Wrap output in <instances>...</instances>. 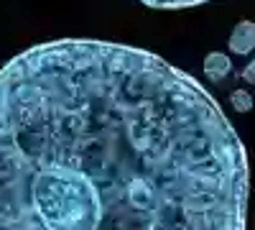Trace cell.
I'll return each instance as SVG.
<instances>
[{
    "mask_svg": "<svg viewBox=\"0 0 255 230\" xmlns=\"http://www.w3.org/2000/svg\"><path fill=\"white\" fill-rule=\"evenodd\" d=\"M248 154L199 82L61 38L0 69V230H245Z\"/></svg>",
    "mask_w": 255,
    "mask_h": 230,
    "instance_id": "obj_1",
    "label": "cell"
},
{
    "mask_svg": "<svg viewBox=\"0 0 255 230\" xmlns=\"http://www.w3.org/2000/svg\"><path fill=\"white\" fill-rule=\"evenodd\" d=\"M227 46H230L232 54H238V56L250 54L255 49V23L253 20H240V23L232 28V33L227 38Z\"/></svg>",
    "mask_w": 255,
    "mask_h": 230,
    "instance_id": "obj_2",
    "label": "cell"
},
{
    "mask_svg": "<svg viewBox=\"0 0 255 230\" xmlns=\"http://www.w3.org/2000/svg\"><path fill=\"white\" fill-rule=\"evenodd\" d=\"M202 72H204V77H207L209 82H222V79H227V74L232 72V61H230V56L222 54V51H212V54L204 56Z\"/></svg>",
    "mask_w": 255,
    "mask_h": 230,
    "instance_id": "obj_3",
    "label": "cell"
},
{
    "mask_svg": "<svg viewBox=\"0 0 255 230\" xmlns=\"http://www.w3.org/2000/svg\"><path fill=\"white\" fill-rule=\"evenodd\" d=\"M230 105L235 113H250L253 110V95L248 90H235L230 92Z\"/></svg>",
    "mask_w": 255,
    "mask_h": 230,
    "instance_id": "obj_4",
    "label": "cell"
},
{
    "mask_svg": "<svg viewBox=\"0 0 255 230\" xmlns=\"http://www.w3.org/2000/svg\"><path fill=\"white\" fill-rule=\"evenodd\" d=\"M140 3L148 8H194L207 0H140Z\"/></svg>",
    "mask_w": 255,
    "mask_h": 230,
    "instance_id": "obj_5",
    "label": "cell"
},
{
    "mask_svg": "<svg viewBox=\"0 0 255 230\" xmlns=\"http://www.w3.org/2000/svg\"><path fill=\"white\" fill-rule=\"evenodd\" d=\"M240 77H243V79L248 82V85H255V59H253L250 64H248V67H245V69L240 72Z\"/></svg>",
    "mask_w": 255,
    "mask_h": 230,
    "instance_id": "obj_6",
    "label": "cell"
}]
</instances>
